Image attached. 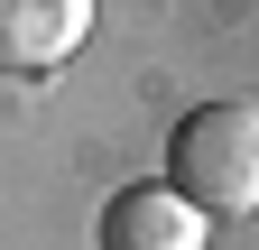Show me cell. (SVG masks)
<instances>
[{
    "label": "cell",
    "instance_id": "6da1fadb",
    "mask_svg": "<svg viewBox=\"0 0 259 250\" xmlns=\"http://www.w3.org/2000/svg\"><path fill=\"white\" fill-rule=\"evenodd\" d=\"M167 185L204 223L259 213V93H222V102H194L176 120L167 130Z\"/></svg>",
    "mask_w": 259,
    "mask_h": 250
},
{
    "label": "cell",
    "instance_id": "7a4b0ae2",
    "mask_svg": "<svg viewBox=\"0 0 259 250\" xmlns=\"http://www.w3.org/2000/svg\"><path fill=\"white\" fill-rule=\"evenodd\" d=\"M204 213H194L167 176H139L102 204V250H204Z\"/></svg>",
    "mask_w": 259,
    "mask_h": 250
},
{
    "label": "cell",
    "instance_id": "3957f363",
    "mask_svg": "<svg viewBox=\"0 0 259 250\" xmlns=\"http://www.w3.org/2000/svg\"><path fill=\"white\" fill-rule=\"evenodd\" d=\"M93 37V0H0V74H47Z\"/></svg>",
    "mask_w": 259,
    "mask_h": 250
}]
</instances>
